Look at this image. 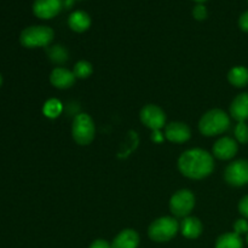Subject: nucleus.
I'll return each instance as SVG.
<instances>
[{
  "instance_id": "nucleus-1",
  "label": "nucleus",
  "mask_w": 248,
  "mask_h": 248,
  "mask_svg": "<svg viewBox=\"0 0 248 248\" xmlns=\"http://www.w3.org/2000/svg\"><path fill=\"white\" fill-rule=\"evenodd\" d=\"M178 170L186 178L203 179L215 170V160L207 150L194 148L179 156Z\"/></svg>"
},
{
  "instance_id": "nucleus-2",
  "label": "nucleus",
  "mask_w": 248,
  "mask_h": 248,
  "mask_svg": "<svg viewBox=\"0 0 248 248\" xmlns=\"http://www.w3.org/2000/svg\"><path fill=\"white\" fill-rule=\"evenodd\" d=\"M230 127V118L222 109H212L201 116L199 131L206 137H212L224 133Z\"/></svg>"
},
{
  "instance_id": "nucleus-3",
  "label": "nucleus",
  "mask_w": 248,
  "mask_h": 248,
  "mask_svg": "<svg viewBox=\"0 0 248 248\" xmlns=\"http://www.w3.org/2000/svg\"><path fill=\"white\" fill-rule=\"evenodd\" d=\"M52 28L47 26H31L23 29L19 35V41L24 47L35 48L45 47L51 44L53 40Z\"/></svg>"
},
{
  "instance_id": "nucleus-4",
  "label": "nucleus",
  "mask_w": 248,
  "mask_h": 248,
  "mask_svg": "<svg viewBox=\"0 0 248 248\" xmlns=\"http://www.w3.org/2000/svg\"><path fill=\"white\" fill-rule=\"evenodd\" d=\"M179 232V223L173 217H161L155 219L148 228L150 240L155 242H167Z\"/></svg>"
},
{
  "instance_id": "nucleus-5",
  "label": "nucleus",
  "mask_w": 248,
  "mask_h": 248,
  "mask_svg": "<svg viewBox=\"0 0 248 248\" xmlns=\"http://www.w3.org/2000/svg\"><path fill=\"white\" fill-rule=\"evenodd\" d=\"M96 127L91 116L86 113L78 114L73 120L72 136L79 145H89L94 140Z\"/></svg>"
},
{
  "instance_id": "nucleus-6",
  "label": "nucleus",
  "mask_w": 248,
  "mask_h": 248,
  "mask_svg": "<svg viewBox=\"0 0 248 248\" xmlns=\"http://www.w3.org/2000/svg\"><path fill=\"white\" fill-rule=\"evenodd\" d=\"M195 207V195L188 189H181L171 196L170 211L179 218L188 217Z\"/></svg>"
},
{
  "instance_id": "nucleus-7",
  "label": "nucleus",
  "mask_w": 248,
  "mask_h": 248,
  "mask_svg": "<svg viewBox=\"0 0 248 248\" xmlns=\"http://www.w3.org/2000/svg\"><path fill=\"white\" fill-rule=\"evenodd\" d=\"M224 179L229 186L237 188L248 184V160H236L228 165L224 171Z\"/></svg>"
},
{
  "instance_id": "nucleus-8",
  "label": "nucleus",
  "mask_w": 248,
  "mask_h": 248,
  "mask_svg": "<svg viewBox=\"0 0 248 248\" xmlns=\"http://www.w3.org/2000/svg\"><path fill=\"white\" fill-rule=\"evenodd\" d=\"M140 121L152 131H160L166 126V114L156 104H147L140 113Z\"/></svg>"
},
{
  "instance_id": "nucleus-9",
  "label": "nucleus",
  "mask_w": 248,
  "mask_h": 248,
  "mask_svg": "<svg viewBox=\"0 0 248 248\" xmlns=\"http://www.w3.org/2000/svg\"><path fill=\"white\" fill-rule=\"evenodd\" d=\"M62 6V0H34L33 12L39 18L48 19L57 16Z\"/></svg>"
},
{
  "instance_id": "nucleus-10",
  "label": "nucleus",
  "mask_w": 248,
  "mask_h": 248,
  "mask_svg": "<svg viewBox=\"0 0 248 248\" xmlns=\"http://www.w3.org/2000/svg\"><path fill=\"white\" fill-rule=\"evenodd\" d=\"M165 138L172 143H184L190 140L191 132L186 124L174 121L165 126Z\"/></svg>"
},
{
  "instance_id": "nucleus-11",
  "label": "nucleus",
  "mask_w": 248,
  "mask_h": 248,
  "mask_svg": "<svg viewBox=\"0 0 248 248\" xmlns=\"http://www.w3.org/2000/svg\"><path fill=\"white\" fill-rule=\"evenodd\" d=\"M239 147L232 137H222L213 145V155L219 160H230L236 155Z\"/></svg>"
},
{
  "instance_id": "nucleus-12",
  "label": "nucleus",
  "mask_w": 248,
  "mask_h": 248,
  "mask_svg": "<svg viewBox=\"0 0 248 248\" xmlns=\"http://www.w3.org/2000/svg\"><path fill=\"white\" fill-rule=\"evenodd\" d=\"M75 80H77V78H75L73 70H69L63 67L55 68L50 74V82L52 84V86L60 90H65L72 87L74 85Z\"/></svg>"
},
{
  "instance_id": "nucleus-13",
  "label": "nucleus",
  "mask_w": 248,
  "mask_h": 248,
  "mask_svg": "<svg viewBox=\"0 0 248 248\" xmlns=\"http://www.w3.org/2000/svg\"><path fill=\"white\" fill-rule=\"evenodd\" d=\"M230 115L237 123L248 120V92L237 94L230 104Z\"/></svg>"
},
{
  "instance_id": "nucleus-14",
  "label": "nucleus",
  "mask_w": 248,
  "mask_h": 248,
  "mask_svg": "<svg viewBox=\"0 0 248 248\" xmlns=\"http://www.w3.org/2000/svg\"><path fill=\"white\" fill-rule=\"evenodd\" d=\"M140 235L133 229H125L119 232L111 242V248H137Z\"/></svg>"
},
{
  "instance_id": "nucleus-15",
  "label": "nucleus",
  "mask_w": 248,
  "mask_h": 248,
  "mask_svg": "<svg viewBox=\"0 0 248 248\" xmlns=\"http://www.w3.org/2000/svg\"><path fill=\"white\" fill-rule=\"evenodd\" d=\"M179 230H181L182 235H183L184 237L194 240L198 239V237L202 234L203 227L202 223H201V220L199 219V218L188 216V217L183 218L182 223L179 224Z\"/></svg>"
},
{
  "instance_id": "nucleus-16",
  "label": "nucleus",
  "mask_w": 248,
  "mask_h": 248,
  "mask_svg": "<svg viewBox=\"0 0 248 248\" xmlns=\"http://www.w3.org/2000/svg\"><path fill=\"white\" fill-rule=\"evenodd\" d=\"M68 26L72 31H77V33H82V31H87L90 28L91 18H90L87 12L77 10V11L72 12L68 17Z\"/></svg>"
},
{
  "instance_id": "nucleus-17",
  "label": "nucleus",
  "mask_w": 248,
  "mask_h": 248,
  "mask_svg": "<svg viewBox=\"0 0 248 248\" xmlns=\"http://www.w3.org/2000/svg\"><path fill=\"white\" fill-rule=\"evenodd\" d=\"M228 80L235 87H245L248 85V69L244 65H236L228 73Z\"/></svg>"
},
{
  "instance_id": "nucleus-18",
  "label": "nucleus",
  "mask_w": 248,
  "mask_h": 248,
  "mask_svg": "<svg viewBox=\"0 0 248 248\" xmlns=\"http://www.w3.org/2000/svg\"><path fill=\"white\" fill-rule=\"evenodd\" d=\"M216 248H244V241L236 232H225L217 239Z\"/></svg>"
},
{
  "instance_id": "nucleus-19",
  "label": "nucleus",
  "mask_w": 248,
  "mask_h": 248,
  "mask_svg": "<svg viewBox=\"0 0 248 248\" xmlns=\"http://www.w3.org/2000/svg\"><path fill=\"white\" fill-rule=\"evenodd\" d=\"M63 110V106L61 101L56 98H51L45 102L43 107V113L46 118L48 119H56L61 115Z\"/></svg>"
},
{
  "instance_id": "nucleus-20",
  "label": "nucleus",
  "mask_w": 248,
  "mask_h": 248,
  "mask_svg": "<svg viewBox=\"0 0 248 248\" xmlns=\"http://www.w3.org/2000/svg\"><path fill=\"white\" fill-rule=\"evenodd\" d=\"M47 55L50 60L56 64H62L68 60V51L64 46L55 45L47 48Z\"/></svg>"
},
{
  "instance_id": "nucleus-21",
  "label": "nucleus",
  "mask_w": 248,
  "mask_h": 248,
  "mask_svg": "<svg viewBox=\"0 0 248 248\" xmlns=\"http://www.w3.org/2000/svg\"><path fill=\"white\" fill-rule=\"evenodd\" d=\"M73 73H74L77 79H87L93 73V67L89 61H79L75 63L74 68H73Z\"/></svg>"
},
{
  "instance_id": "nucleus-22",
  "label": "nucleus",
  "mask_w": 248,
  "mask_h": 248,
  "mask_svg": "<svg viewBox=\"0 0 248 248\" xmlns=\"http://www.w3.org/2000/svg\"><path fill=\"white\" fill-rule=\"evenodd\" d=\"M235 138L241 144H247L248 143V125L246 123H237L234 130Z\"/></svg>"
},
{
  "instance_id": "nucleus-23",
  "label": "nucleus",
  "mask_w": 248,
  "mask_h": 248,
  "mask_svg": "<svg viewBox=\"0 0 248 248\" xmlns=\"http://www.w3.org/2000/svg\"><path fill=\"white\" fill-rule=\"evenodd\" d=\"M234 232L241 236L242 234L248 232V222L246 219H237L234 223Z\"/></svg>"
},
{
  "instance_id": "nucleus-24",
  "label": "nucleus",
  "mask_w": 248,
  "mask_h": 248,
  "mask_svg": "<svg viewBox=\"0 0 248 248\" xmlns=\"http://www.w3.org/2000/svg\"><path fill=\"white\" fill-rule=\"evenodd\" d=\"M193 16L195 17L198 21H202L207 17V9L205 7V5L198 4L193 10Z\"/></svg>"
},
{
  "instance_id": "nucleus-25",
  "label": "nucleus",
  "mask_w": 248,
  "mask_h": 248,
  "mask_svg": "<svg viewBox=\"0 0 248 248\" xmlns=\"http://www.w3.org/2000/svg\"><path fill=\"white\" fill-rule=\"evenodd\" d=\"M239 212L248 219V195L244 196L239 202Z\"/></svg>"
},
{
  "instance_id": "nucleus-26",
  "label": "nucleus",
  "mask_w": 248,
  "mask_h": 248,
  "mask_svg": "<svg viewBox=\"0 0 248 248\" xmlns=\"http://www.w3.org/2000/svg\"><path fill=\"white\" fill-rule=\"evenodd\" d=\"M239 26H240V28L242 29V31L248 33V10H247V11H245L244 14L240 16Z\"/></svg>"
},
{
  "instance_id": "nucleus-27",
  "label": "nucleus",
  "mask_w": 248,
  "mask_h": 248,
  "mask_svg": "<svg viewBox=\"0 0 248 248\" xmlns=\"http://www.w3.org/2000/svg\"><path fill=\"white\" fill-rule=\"evenodd\" d=\"M90 248H111V245L109 242H107L106 240L98 239L92 242Z\"/></svg>"
},
{
  "instance_id": "nucleus-28",
  "label": "nucleus",
  "mask_w": 248,
  "mask_h": 248,
  "mask_svg": "<svg viewBox=\"0 0 248 248\" xmlns=\"http://www.w3.org/2000/svg\"><path fill=\"white\" fill-rule=\"evenodd\" d=\"M165 135L161 133V131H153V136H152V140L156 143H161L164 140Z\"/></svg>"
},
{
  "instance_id": "nucleus-29",
  "label": "nucleus",
  "mask_w": 248,
  "mask_h": 248,
  "mask_svg": "<svg viewBox=\"0 0 248 248\" xmlns=\"http://www.w3.org/2000/svg\"><path fill=\"white\" fill-rule=\"evenodd\" d=\"M1 84H2V78L1 75H0V86H1Z\"/></svg>"
},
{
  "instance_id": "nucleus-30",
  "label": "nucleus",
  "mask_w": 248,
  "mask_h": 248,
  "mask_svg": "<svg viewBox=\"0 0 248 248\" xmlns=\"http://www.w3.org/2000/svg\"><path fill=\"white\" fill-rule=\"evenodd\" d=\"M195 1H199V2H202V1H205V0H195Z\"/></svg>"
},
{
  "instance_id": "nucleus-31",
  "label": "nucleus",
  "mask_w": 248,
  "mask_h": 248,
  "mask_svg": "<svg viewBox=\"0 0 248 248\" xmlns=\"http://www.w3.org/2000/svg\"><path fill=\"white\" fill-rule=\"evenodd\" d=\"M72 2V0H67V4H70Z\"/></svg>"
},
{
  "instance_id": "nucleus-32",
  "label": "nucleus",
  "mask_w": 248,
  "mask_h": 248,
  "mask_svg": "<svg viewBox=\"0 0 248 248\" xmlns=\"http://www.w3.org/2000/svg\"><path fill=\"white\" fill-rule=\"evenodd\" d=\"M247 244H248V232H247Z\"/></svg>"
}]
</instances>
